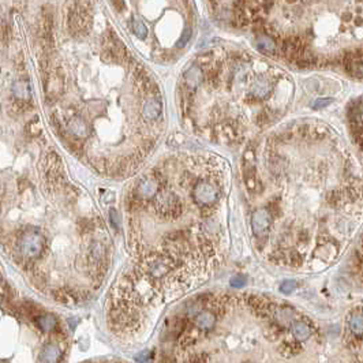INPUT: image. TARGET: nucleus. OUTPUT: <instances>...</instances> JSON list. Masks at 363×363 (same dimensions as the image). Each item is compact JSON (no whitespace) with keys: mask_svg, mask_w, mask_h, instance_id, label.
I'll return each mask as SVG.
<instances>
[{"mask_svg":"<svg viewBox=\"0 0 363 363\" xmlns=\"http://www.w3.org/2000/svg\"><path fill=\"white\" fill-rule=\"evenodd\" d=\"M44 247V238L39 232L27 231L20 239V251L26 259H36L40 257Z\"/></svg>","mask_w":363,"mask_h":363,"instance_id":"obj_1","label":"nucleus"},{"mask_svg":"<svg viewBox=\"0 0 363 363\" xmlns=\"http://www.w3.org/2000/svg\"><path fill=\"white\" fill-rule=\"evenodd\" d=\"M343 67L348 75L363 80V49L345 53L343 58Z\"/></svg>","mask_w":363,"mask_h":363,"instance_id":"obj_2","label":"nucleus"},{"mask_svg":"<svg viewBox=\"0 0 363 363\" xmlns=\"http://www.w3.org/2000/svg\"><path fill=\"white\" fill-rule=\"evenodd\" d=\"M194 199L202 206L214 204L217 199V190L209 182H199L194 189Z\"/></svg>","mask_w":363,"mask_h":363,"instance_id":"obj_3","label":"nucleus"},{"mask_svg":"<svg viewBox=\"0 0 363 363\" xmlns=\"http://www.w3.org/2000/svg\"><path fill=\"white\" fill-rule=\"evenodd\" d=\"M348 119H350L352 134L357 139L363 137V101H355L348 108Z\"/></svg>","mask_w":363,"mask_h":363,"instance_id":"obj_4","label":"nucleus"},{"mask_svg":"<svg viewBox=\"0 0 363 363\" xmlns=\"http://www.w3.org/2000/svg\"><path fill=\"white\" fill-rule=\"evenodd\" d=\"M272 223V214L268 209H257L251 216V228L256 236H262L269 230Z\"/></svg>","mask_w":363,"mask_h":363,"instance_id":"obj_5","label":"nucleus"},{"mask_svg":"<svg viewBox=\"0 0 363 363\" xmlns=\"http://www.w3.org/2000/svg\"><path fill=\"white\" fill-rule=\"evenodd\" d=\"M156 206L161 212L163 216H175L176 213L180 212V202L171 192L160 194Z\"/></svg>","mask_w":363,"mask_h":363,"instance_id":"obj_6","label":"nucleus"},{"mask_svg":"<svg viewBox=\"0 0 363 363\" xmlns=\"http://www.w3.org/2000/svg\"><path fill=\"white\" fill-rule=\"evenodd\" d=\"M159 192V182L156 178H145L138 186L139 198L149 199L153 198Z\"/></svg>","mask_w":363,"mask_h":363,"instance_id":"obj_7","label":"nucleus"},{"mask_svg":"<svg viewBox=\"0 0 363 363\" xmlns=\"http://www.w3.org/2000/svg\"><path fill=\"white\" fill-rule=\"evenodd\" d=\"M216 325V314L212 310H204L198 313V316L195 317V326L197 329L206 332V330H212Z\"/></svg>","mask_w":363,"mask_h":363,"instance_id":"obj_8","label":"nucleus"},{"mask_svg":"<svg viewBox=\"0 0 363 363\" xmlns=\"http://www.w3.org/2000/svg\"><path fill=\"white\" fill-rule=\"evenodd\" d=\"M161 109H163V104L157 97H150L146 100L145 106H144V116L146 119L154 120L161 115Z\"/></svg>","mask_w":363,"mask_h":363,"instance_id":"obj_9","label":"nucleus"},{"mask_svg":"<svg viewBox=\"0 0 363 363\" xmlns=\"http://www.w3.org/2000/svg\"><path fill=\"white\" fill-rule=\"evenodd\" d=\"M185 80H186V85L189 86L190 89H197L199 86V84L202 82V71L198 66L192 64L185 74Z\"/></svg>","mask_w":363,"mask_h":363,"instance_id":"obj_10","label":"nucleus"},{"mask_svg":"<svg viewBox=\"0 0 363 363\" xmlns=\"http://www.w3.org/2000/svg\"><path fill=\"white\" fill-rule=\"evenodd\" d=\"M292 335L297 339L298 342H304L311 336V329L307 323L302 321H295L292 323Z\"/></svg>","mask_w":363,"mask_h":363,"instance_id":"obj_11","label":"nucleus"},{"mask_svg":"<svg viewBox=\"0 0 363 363\" xmlns=\"http://www.w3.org/2000/svg\"><path fill=\"white\" fill-rule=\"evenodd\" d=\"M272 90V86L269 84V81H266L265 78H259L257 80L254 84H253V89H251V92L253 94L258 97V99H264L266 97Z\"/></svg>","mask_w":363,"mask_h":363,"instance_id":"obj_12","label":"nucleus"},{"mask_svg":"<svg viewBox=\"0 0 363 363\" xmlns=\"http://www.w3.org/2000/svg\"><path fill=\"white\" fill-rule=\"evenodd\" d=\"M60 350L58 345L55 344H46L43 348V355H41V361L44 363H56L59 361Z\"/></svg>","mask_w":363,"mask_h":363,"instance_id":"obj_13","label":"nucleus"},{"mask_svg":"<svg viewBox=\"0 0 363 363\" xmlns=\"http://www.w3.org/2000/svg\"><path fill=\"white\" fill-rule=\"evenodd\" d=\"M257 48L265 55L276 53V43L269 36H259L257 39Z\"/></svg>","mask_w":363,"mask_h":363,"instance_id":"obj_14","label":"nucleus"},{"mask_svg":"<svg viewBox=\"0 0 363 363\" xmlns=\"http://www.w3.org/2000/svg\"><path fill=\"white\" fill-rule=\"evenodd\" d=\"M13 93L20 100H29L32 97V90L26 81H17L13 86Z\"/></svg>","mask_w":363,"mask_h":363,"instance_id":"obj_15","label":"nucleus"},{"mask_svg":"<svg viewBox=\"0 0 363 363\" xmlns=\"http://www.w3.org/2000/svg\"><path fill=\"white\" fill-rule=\"evenodd\" d=\"M68 130L73 132L74 135L77 137H86L87 135V125L85 123V120L81 119V118H74L70 125H68Z\"/></svg>","mask_w":363,"mask_h":363,"instance_id":"obj_16","label":"nucleus"},{"mask_svg":"<svg viewBox=\"0 0 363 363\" xmlns=\"http://www.w3.org/2000/svg\"><path fill=\"white\" fill-rule=\"evenodd\" d=\"M36 325L40 328L41 330H45V332H51L56 328V318L51 316V314H45V316H41V317L36 318Z\"/></svg>","mask_w":363,"mask_h":363,"instance_id":"obj_17","label":"nucleus"},{"mask_svg":"<svg viewBox=\"0 0 363 363\" xmlns=\"http://www.w3.org/2000/svg\"><path fill=\"white\" fill-rule=\"evenodd\" d=\"M350 328L352 333L355 335H363V316L354 314L350 318Z\"/></svg>","mask_w":363,"mask_h":363,"instance_id":"obj_18","label":"nucleus"},{"mask_svg":"<svg viewBox=\"0 0 363 363\" xmlns=\"http://www.w3.org/2000/svg\"><path fill=\"white\" fill-rule=\"evenodd\" d=\"M132 30H134V33L137 34V37L142 39V40L148 36V27L145 26V23L141 20L132 21Z\"/></svg>","mask_w":363,"mask_h":363,"instance_id":"obj_19","label":"nucleus"},{"mask_svg":"<svg viewBox=\"0 0 363 363\" xmlns=\"http://www.w3.org/2000/svg\"><path fill=\"white\" fill-rule=\"evenodd\" d=\"M190 37H192V29H190V27H186L185 33L182 34V37L179 39L176 46H178V48H182V46H185L186 44L189 43V40H190Z\"/></svg>","mask_w":363,"mask_h":363,"instance_id":"obj_20","label":"nucleus"},{"mask_svg":"<svg viewBox=\"0 0 363 363\" xmlns=\"http://www.w3.org/2000/svg\"><path fill=\"white\" fill-rule=\"evenodd\" d=\"M295 287H297V283H295V281L287 280V281H284V283L281 284L280 291H281L283 294H285V295H288V294H291L292 291L295 290Z\"/></svg>","mask_w":363,"mask_h":363,"instance_id":"obj_21","label":"nucleus"},{"mask_svg":"<svg viewBox=\"0 0 363 363\" xmlns=\"http://www.w3.org/2000/svg\"><path fill=\"white\" fill-rule=\"evenodd\" d=\"M246 283H247V278H244V276H235V278H231V285L232 287H236V288L244 287Z\"/></svg>","mask_w":363,"mask_h":363,"instance_id":"obj_22","label":"nucleus"},{"mask_svg":"<svg viewBox=\"0 0 363 363\" xmlns=\"http://www.w3.org/2000/svg\"><path fill=\"white\" fill-rule=\"evenodd\" d=\"M330 103H332V99H318L314 101L313 108L314 109H321V108H325L326 106H329Z\"/></svg>","mask_w":363,"mask_h":363,"instance_id":"obj_23","label":"nucleus"},{"mask_svg":"<svg viewBox=\"0 0 363 363\" xmlns=\"http://www.w3.org/2000/svg\"><path fill=\"white\" fill-rule=\"evenodd\" d=\"M109 218L112 221L113 227H118V224H119V214H118V212L115 211V209L109 211Z\"/></svg>","mask_w":363,"mask_h":363,"instance_id":"obj_24","label":"nucleus"},{"mask_svg":"<svg viewBox=\"0 0 363 363\" xmlns=\"http://www.w3.org/2000/svg\"><path fill=\"white\" fill-rule=\"evenodd\" d=\"M148 358H149V352H148V351H144L142 354L137 355V357H135V359H137L138 362H145Z\"/></svg>","mask_w":363,"mask_h":363,"instance_id":"obj_25","label":"nucleus"},{"mask_svg":"<svg viewBox=\"0 0 363 363\" xmlns=\"http://www.w3.org/2000/svg\"><path fill=\"white\" fill-rule=\"evenodd\" d=\"M113 4L118 7V8H123L125 7V1L123 0H112Z\"/></svg>","mask_w":363,"mask_h":363,"instance_id":"obj_26","label":"nucleus"},{"mask_svg":"<svg viewBox=\"0 0 363 363\" xmlns=\"http://www.w3.org/2000/svg\"><path fill=\"white\" fill-rule=\"evenodd\" d=\"M288 1H290V3H292V1H295V0H288Z\"/></svg>","mask_w":363,"mask_h":363,"instance_id":"obj_27","label":"nucleus"}]
</instances>
